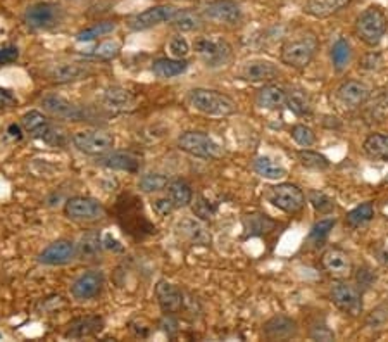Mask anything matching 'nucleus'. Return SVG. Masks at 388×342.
<instances>
[{"label":"nucleus","instance_id":"nucleus-25","mask_svg":"<svg viewBox=\"0 0 388 342\" xmlns=\"http://www.w3.org/2000/svg\"><path fill=\"white\" fill-rule=\"evenodd\" d=\"M104 251V240L100 239V233L88 232L78 240L76 244V258L81 261L95 263L99 261Z\"/></svg>","mask_w":388,"mask_h":342},{"label":"nucleus","instance_id":"nucleus-18","mask_svg":"<svg viewBox=\"0 0 388 342\" xmlns=\"http://www.w3.org/2000/svg\"><path fill=\"white\" fill-rule=\"evenodd\" d=\"M43 109L47 111L48 114L55 118H62V120H73L80 121L83 118V111L78 106H74L73 102H69L68 99L61 97L57 94H48L42 99Z\"/></svg>","mask_w":388,"mask_h":342},{"label":"nucleus","instance_id":"nucleus-44","mask_svg":"<svg viewBox=\"0 0 388 342\" xmlns=\"http://www.w3.org/2000/svg\"><path fill=\"white\" fill-rule=\"evenodd\" d=\"M309 203H311L312 207H314V210L321 214H328L335 210V200L318 191L309 192Z\"/></svg>","mask_w":388,"mask_h":342},{"label":"nucleus","instance_id":"nucleus-22","mask_svg":"<svg viewBox=\"0 0 388 342\" xmlns=\"http://www.w3.org/2000/svg\"><path fill=\"white\" fill-rule=\"evenodd\" d=\"M104 327V320L97 315L90 317H80L71 320L68 330L64 332L66 339H83V337H90L93 334L100 332Z\"/></svg>","mask_w":388,"mask_h":342},{"label":"nucleus","instance_id":"nucleus-53","mask_svg":"<svg viewBox=\"0 0 388 342\" xmlns=\"http://www.w3.org/2000/svg\"><path fill=\"white\" fill-rule=\"evenodd\" d=\"M18 57H20V50H18V47L9 46L0 49V64H11V62L16 61Z\"/></svg>","mask_w":388,"mask_h":342},{"label":"nucleus","instance_id":"nucleus-6","mask_svg":"<svg viewBox=\"0 0 388 342\" xmlns=\"http://www.w3.org/2000/svg\"><path fill=\"white\" fill-rule=\"evenodd\" d=\"M195 52L207 68H221L226 66L233 57L231 46L225 39H211V36H202L195 42Z\"/></svg>","mask_w":388,"mask_h":342},{"label":"nucleus","instance_id":"nucleus-35","mask_svg":"<svg viewBox=\"0 0 388 342\" xmlns=\"http://www.w3.org/2000/svg\"><path fill=\"white\" fill-rule=\"evenodd\" d=\"M133 94L123 87H109L104 94V102L113 109H128L133 106Z\"/></svg>","mask_w":388,"mask_h":342},{"label":"nucleus","instance_id":"nucleus-27","mask_svg":"<svg viewBox=\"0 0 388 342\" xmlns=\"http://www.w3.org/2000/svg\"><path fill=\"white\" fill-rule=\"evenodd\" d=\"M242 225H244L245 237H263L271 233L276 228V221L263 213H252L245 214L242 218Z\"/></svg>","mask_w":388,"mask_h":342},{"label":"nucleus","instance_id":"nucleus-2","mask_svg":"<svg viewBox=\"0 0 388 342\" xmlns=\"http://www.w3.org/2000/svg\"><path fill=\"white\" fill-rule=\"evenodd\" d=\"M319 49V40L314 33H302L297 39L289 40L282 47V62L289 68L304 69L307 68L316 57V52Z\"/></svg>","mask_w":388,"mask_h":342},{"label":"nucleus","instance_id":"nucleus-12","mask_svg":"<svg viewBox=\"0 0 388 342\" xmlns=\"http://www.w3.org/2000/svg\"><path fill=\"white\" fill-rule=\"evenodd\" d=\"M64 213L69 220L74 221H95L104 217V207L99 200L92 197H71L66 203Z\"/></svg>","mask_w":388,"mask_h":342},{"label":"nucleus","instance_id":"nucleus-28","mask_svg":"<svg viewBox=\"0 0 388 342\" xmlns=\"http://www.w3.org/2000/svg\"><path fill=\"white\" fill-rule=\"evenodd\" d=\"M88 73H90V69L87 66L64 62V64H55L54 68L48 69V78L54 83H71V81L83 80L85 76H88Z\"/></svg>","mask_w":388,"mask_h":342},{"label":"nucleus","instance_id":"nucleus-29","mask_svg":"<svg viewBox=\"0 0 388 342\" xmlns=\"http://www.w3.org/2000/svg\"><path fill=\"white\" fill-rule=\"evenodd\" d=\"M363 151L375 161H388V133H369L363 144Z\"/></svg>","mask_w":388,"mask_h":342},{"label":"nucleus","instance_id":"nucleus-37","mask_svg":"<svg viewBox=\"0 0 388 342\" xmlns=\"http://www.w3.org/2000/svg\"><path fill=\"white\" fill-rule=\"evenodd\" d=\"M335 225H337L335 218H321L319 221H316L312 225L311 232L307 235V244H311L312 247H321V245L326 242Z\"/></svg>","mask_w":388,"mask_h":342},{"label":"nucleus","instance_id":"nucleus-9","mask_svg":"<svg viewBox=\"0 0 388 342\" xmlns=\"http://www.w3.org/2000/svg\"><path fill=\"white\" fill-rule=\"evenodd\" d=\"M62 21V7L54 2H39L28 7L25 13V23L33 29L54 28Z\"/></svg>","mask_w":388,"mask_h":342},{"label":"nucleus","instance_id":"nucleus-48","mask_svg":"<svg viewBox=\"0 0 388 342\" xmlns=\"http://www.w3.org/2000/svg\"><path fill=\"white\" fill-rule=\"evenodd\" d=\"M216 207L212 206L211 200L206 199L204 196L197 197V203L195 206H193V213H195V217H199L200 220H209V218L214 214Z\"/></svg>","mask_w":388,"mask_h":342},{"label":"nucleus","instance_id":"nucleus-51","mask_svg":"<svg viewBox=\"0 0 388 342\" xmlns=\"http://www.w3.org/2000/svg\"><path fill=\"white\" fill-rule=\"evenodd\" d=\"M380 64H382V55L378 54V52H369V54H366L363 59H361L359 66L366 71H375V69L380 68Z\"/></svg>","mask_w":388,"mask_h":342},{"label":"nucleus","instance_id":"nucleus-36","mask_svg":"<svg viewBox=\"0 0 388 342\" xmlns=\"http://www.w3.org/2000/svg\"><path fill=\"white\" fill-rule=\"evenodd\" d=\"M373 217H375L373 203H363L345 214V225L350 228H359V226H364L366 223L371 221Z\"/></svg>","mask_w":388,"mask_h":342},{"label":"nucleus","instance_id":"nucleus-41","mask_svg":"<svg viewBox=\"0 0 388 342\" xmlns=\"http://www.w3.org/2000/svg\"><path fill=\"white\" fill-rule=\"evenodd\" d=\"M116 29V25L113 21H100V23H95L90 28L81 29L76 35L78 42H92V40L99 39V36L107 35V33H113Z\"/></svg>","mask_w":388,"mask_h":342},{"label":"nucleus","instance_id":"nucleus-47","mask_svg":"<svg viewBox=\"0 0 388 342\" xmlns=\"http://www.w3.org/2000/svg\"><path fill=\"white\" fill-rule=\"evenodd\" d=\"M167 49H169V54L173 55L174 59H185L190 52V46L181 35H176L169 40Z\"/></svg>","mask_w":388,"mask_h":342},{"label":"nucleus","instance_id":"nucleus-46","mask_svg":"<svg viewBox=\"0 0 388 342\" xmlns=\"http://www.w3.org/2000/svg\"><path fill=\"white\" fill-rule=\"evenodd\" d=\"M354 278H356V285L361 289V291H368L369 287H373L376 282V273L373 271L369 266H361L359 270L356 271V275H354Z\"/></svg>","mask_w":388,"mask_h":342},{"label":"nucleus","instance_id":"nucleus-40","mask_svg":"<svg viewBox=\"0 0 388 342\" xmlns=\"http://www.w3.org/2000/svg\"><path fill=\"white\" fill-rule=\"evenodd\" d=\"M298 163H300L304 168L314 170V171H324L330 168V159L326 156L319 154V152L311 151V149H302V151L297 152Z\"/></svg>","mask_w":388,"mask_h":342},{"label":"nucleus","instance_id":"nucleus-32","mask_svg":"<svg viewBox=\"0 0 388 342\" xmlns=\"http://www.w3.org/2000/svg\"><path fill=\"white\" fill-rule=\"evenodd\" d=\"M254 171L259 175L261 178H266V180H283L286 177V170L283 166L276 165L271 158L268 156H259L254 161Z\"/></svg>","mask_w":388,"mask_h":342},{"label":"nucleus","instance_id":"nucleus-30","mask_svg":"<svg viewBox=\"0 0 388 342\" xmlns=\"http://www.w3.org/2000/svg\"><path fill=\"white\" fill-rule=\"evenodd\" d=\"M186 69H188V62H186L185 59L162 57L154 61V64H152V73L158 78H162V80L180 76Z\"/></svg>","mask_w":388,"mask_h":342},{"label":"nucleus","instance_id":"nucleus-21","mask_svg":"<svg viewBox=\"0 0 388 342\" xmlns=\"http://www.w3.org/2000/svg\"><path fill=\"white\" fill-rule=\"evenodd\" d=\"M176 230L180 235L185 237L186 240H190L195 245H211V233H209L207 226L202 221L197 220V218H181L176 223Z\"/></svg>","mask_w":388,"mask_h":342},{"label":"nucleus","instance_id":"nucleus-50","mask_svg":"<svg viewBox=\"0 0 388 342\" xmlns=\"http://www.w3.org/2000/svg\"><path fill=\"white\" fill-rule=\"evenodd\" d=\"M388 320V306L387 304H383V306H378L376 310H373L371 313H369L368 320H366V325L371 327V329H376V327L383 325Z\"/></svg>","mask_w":388,"mask_h":342},{"label":"nucleus","instance_id":"nucleus-45","mask_svg":"<svg viewBox=\"0 0 388 342\" xmlns=\"http://www.w3.org/2000/svg\"><path fill=\"white\" fill-rule=\"evenodd\" d=\"M119 50H121V46H119L118 42H114V40H107V42L100 43L97 49H93V57L109 61V59H113L119 54Z\"/></svg>","mask_w":388,"mask_h":342},{"label":"nucleus","instance_id":"nucleus-11","mask_svg":"<svg viewBox=\"0 0 388 342\" xmlns=\"http://www.w3.org/2000/svg\"><path fill=\"white\" fill-rule=\"evenodd\" d=\"M321 266L335 280H345L352 275V259L342 247L331 245L321 254Z\"/></svg>","mask_w":388,"mask_h":342},{"label":"nucleus","instance_id":"nucleus-26","mask_svg":"<svg viewBox=\"0 0 388 342\" xmlns=\"http://www.w3.org/2000/svg\"><path fill=\"white\" fill-rule=\"evenodd\" d=\"M286 94H289V92L283 87H279V85H264V87L257 92L256 104L261 109H279V107L286 104Z\"/></svg>","mask_w":388,"mask_h":342},{"label":"nucleus","instance_id":"nucleus-20","mask_svg":"<svg viewBox=\"0 0 388 342\" xmlns=\"http://www.w3.org/2000/svg\"><path fill=\"white\" fill-rule=\"evenodd\" d=\"M298 327L297 322L292 317L286 315H276V317L270 318L263 327V332L266 339L270 341H285L290 339L297 334Z\"/></svg>","mask_w":388,"mask_h":342},{"label":"nucleus","instance_id":"nucleus-23","mask_svg":"<svg viewBox=\"0 0 388 342\" xmlns=\"http://www.w3.org/2000/svg\"><path fill=\"white\" fill-rule=\"evenodd\" d=\"M350 2L352 0H307L304 4V13L316 20H326L349 7Z\"/></svg>","mask_w":388,"mask_h":342},{"label":"nucleus","instance_id":"nucleus-55","mask_svg":"<svg viewBox=\"0 0 388 342\" xmlns=\"http://www.w3.org/2000/svg\"><path fill=\"white\" fill-rule=\"evenodd\" d=\"M162 327H164V332H167V336H173V334L178 330L176 320L171 317V315H167V318L162 320Z\"/></svg>","mask_w":388,"mask_h":342},{"label":"nucleus","instance_id":"nucleus-24","mask_svg":"<svg viewBox=\"0 0 388 342\" xmlns=\"http://www.w3.org/2000/svg\"><path fill=\"white\" fill-rule=\"evenodd\" d=\"M97 163L104 168L119 170V171H130V173H137L140 168V161L130 152H106V154L99 156Z\"/></svg>","mask_w":388,"mask_h":342},{"label":"nucleus","instance_id":"nucleus-31","mask_svg":"<svg viewBox=\"0 0 388 342\" xmlns=\"http://www.w3.org/2000/svg\"><path fill=\"white\" fill-rule=\"evenodd\" d=\"M21 125L25 126L26 132L32 133V137L43 140H46V137L52 128V126L48 125L47 118L43 116L40 111H29V113H26L25 116L21 118Z\"/></svg>","mask_w":388,"mask_h":342},{"label":"nucleus","instance_id":"nucleus-39","mask_svg":"<svg viewBox=\"0 0 388 342\" xmlns=\"http://www.w3.org/2000/svg\"><path fill=\"white\" fill-rule=\"evenodd\" d=\"M171 25L176 29H180V32H193V29H199L202 26V16L195 13V11L178 9Z\"/></svg>","mask_w":388,"mask_h":342},{"label":"nucleus","instance_id":"nucleus-3","mask_svg":"<svg viewBox=\"0 0 388 342\" xmlns=\"http://www.w3.org/2000/svg\"><path fill=\"white\" fill-rule=\"evenodd\" d=\"M190 104L206 116H231L237 113V104L226 94L207 88H195L190 92Z\"/></svg>","mask_w":388,"mask_h":342},{"label":"nucleus","instance_id":"nucleus-43","mask_svg":"<svg viewBox=\"0 0 388 342\" xmlns=\"http://www.w3.org/2000/svg\"><path fill=\"white\" fill-rule=\"evenodd\" d=\"M290 135H292L293 142L300 147H311L316 144L314 130L307 125H293Z\"/></svg>","mask_w":388,"mask_h":342},{"label":"nucleus","instance_id":"nucleus-15","mask_svg":"<svg viewBox=\"0 0 388 342\" xmlns=\"http://www.w3.org/2000/svg\"><path fill=\"white\" fill-rule=\"evenodd\" d=\"M104 287V273L100 270L85 271L71 285V294L76 301H88L99 296Z\"/></svg>","mask_w":388,"mask_h":342},{"label":"nucleus","instance_id":"nucleus-17","mask_svg":"<svg viewBox=\"0 0 388 342\" xmlns=\"http://www.w3.org/2000/svg\"><path fill=\"white\" fill-rule=\"evenodd\" d=\"M76 256V244H73L71 240L61 239L55 240V242L48 244L42 252H40V263L48 266H61L68 265L71 259Z\"/></svg>","mask_w":388,"mask_h":342},{"label":"nucleus","instance_id":"nucleus-1","mask_svg":"<svg viewBox=\"0 0 388 342\" xmlns=\"http://www.w3.org/2000/svg\"><path fill=\"white\" fill-rule=\"evenodd\" d=\"M354 29L361 42L368 47H378L388 29V16L380 6H369L356 18Z\"/></svg>","mask_w":388,"mask_h":342},{"label":"nucleus","instance_id":"nucleus-13","mask_svg":"<svg viewBox=\"0 0 388 342\" xmlns=\"http://www.w3.org/2000/svg\"><path fill=\"white\" fill-rule=\"evenodd\" d=\"M371 97V88L361 80H347L337 88V99L347 109H359Z\"/></svg>","mask_w":388,"mask_h":342},{"label":"nucleus","instance_id":"nucleus-52","mask_svg":"<svg viewBox=\"0 0 388 342\" xmlns=\"http://www.w3.org/2000/svg\"><path fill=\"white\" fill-rule=\"evenodd\" d=\"M311 337L314 341H333L335 334L326 325H314L311 330Z\"/></svg>","mask_w":388,"mask_h":342},{"label":"nucleus","instance_id":"nucleus-5","mask_svg":"<svg viewBox=\"0 0 388 342\" xmlns=\"http://www.w3.org/2000/svg\"><path fill=\"white\" fill-rule=\"evenodd\" d=\"M330 299L342 313L359 317L363 313V291L349 280H337L330 289Z\"/></svg>","mask_w":388,"mask_h":342},{"label":"nucleus","instance_id":"nucleus-49","mask_svg":"<svg viewBox=\"0 0 388 342\" xmlns=\"http://www.w3.org/2000/svg\"><path fill=\"white\" fill-rule=\"evenodd\" d=\"M152 210H154V213L158 214V217L164 218L167 217V214L173 213L174 210H176V206H174V203L171 200V197H159V199H154V203H152Z\"/></svg>","mask_w":388,"mask_h":342},{"label":"nucleus","instance_id":"nucleus-54","mask_svg":"<svg viewBox=\"0 0 388 342\" xmlns=\"http://www.w3.org/2000/svg\"><path fill=\"white\" fill-rule=\"evenodd\" d=\"M18 100L13 95V92L6 90V88H0V107H13L16 106Z\"/></svg>","mask_w":388,"mask_h":342},{"label":"nucleus","instance_id":"nucleus-38","mask_svg":"<svg viewBox=\"0 0 388 342\" xmlns=\"http://www.w3.org/2000/svg\"><path fill=\"white\" fill-rule=\"evenodd\" d=\"M167 196L171 197V200H173L176 207L188 206L193 200L192 187L183 180L169 182V184H167Z\"/></svg>","mask_w":388,"mask_h":342},{"label":"nucleus","instance_id":"nucleus-42","mask_svg":"<svg viewBox=\"0 0 388 342\" xmlns=\"http://www.w3.org/2000/svg\"><path fill=\"white\" fill-rule=\"evenodd\" d=\"M169 180H167L166 175L162 173H145L140 177L138 182V187L144 192H159L162 189L167 187Z\"/></svg>","mask_w":388,"mask_h":342},{"label":"nucleus","instance_id":"nucleus-4","mask_svg":"<svg viewBox=\"0 0 388 342\" xmlns=\"http://www.w3.org/2000/svg\"><path fill=\"white\" fill-rule=\"evenodd\" d=\"M178 147L186 154L200 159H219L225 156V149L204 132L181 133L178 139Z\"/></svg>","mask_w":388,"mask_h":342},{"label":"nucleus","instance_id":"nucleus-34","mask_svg":"<svg viewBox=\"0 0 388 342\" xmlns=\"http://www.w3.org/2000/svg\"><path fill=\"white\" fill-rule=\"evenodd\" d=\"M331 64H333L335 71L342 73L343 69L349 66L350 57H352V46L345 36H340L331 47Z\"/></svg>","mask_w":388,"mask_h":342},{"label":"nucleus","instance_id":"nucleus-33","mask_svg":"<svg viewBox=\"0 0 388 342\" xmlns=\"http://www.w3.org/2000/svg\"><path fill=\"white\" fill-rule=\"evenodd\" d=\"M286 106L297 116H309L312 113V102L311 97L302 88H296L286 94Z\"/></svg>","mask_w":388,"mask_h":342},{"label":"nucleus","instance_id":"nucleus-57","mask_svg":"<svg viewBox=\"0 0 388 342\" xmlns=\"http://www.w3.org/2000/svg\"><path fill=\"white\" fill-rule=\"evenodd\" d=\"M385 184H388V175L385 177Z\"/></svg>","mask_w":388,"mask_h":342},{"label":"nucleus","instance_id":"nucleus-10","mask_svg":"<svg viewBox=\"0 0 388 342\" xmlns=\"http://www.w3.org/2000/svg\"><path fill=\"white\" fill-rule=\"evenodd\" d=\"M178 9L174 6H154L141 11L128 20V28L133 32H145L162 23H171Z\"/></svg>","mask_w":388,"mask_h":342},{"label":"nucleus","instance_id":"nucleus-7","mask_svg":"<svg viewBox=\"0 0 388 342\" xmlns=\"http://www.w3.org/2000/svg\"><path fill=\"white\" fill-rule=\"evenodd\" d=\"M266 199L285 213H298L305 206V194L296 184H278L268 189Z\"/></svg>","mask_w":388,"mask_h":342},{"label":"nucleus","instance_id":"nucleus-8","mask_svg":"<svg viewBox=\"0 0 388 342\" xmlns=\"http://www.w3.org/2000/svg\"><path fill=\"white\" fill-rule=\"evenodd\" d=\"M73 146L88 156H102L113 151L114 135L106 130H83L73 135Z\"/></svg>","mask_w":388,"mask_h":342},{"label":"nucleus","instance_id":"nucleus-14","mask_svg":"<svg viewBox=\"0 0 388 342\" xmlns=\"http://www.w3.org/2000/svg\"><path fill=\"white\" fill-rule=\"evenodd\" d=\"M279 69L275 62L266 61V59H252L245 62L238 69V76L251 83H266V81L278 78Z\"/></svg>","mask_w":388,"mask_h":342},{"label":"nucleus","instance_id":"nucleus-16","mask_svg":"<svg viewBox=\"0 0 388 342\" xmlns=\"http://www.w3.org/2000/svg\"><path fill=\"white\" fill-rule=\"evenodd\" d=\"M207 20L223 25H237L242 20V9L233 0H212L204 7Z\"/></svg>","mask_w":388,"mask_h":342},{"label":"nucleus","instance_id":"nucleus-56","mask_svg":"<svg viewBox=\"0 0 388 342\" xmlns=\"http://www.w3.org/2000/svg\"><path fill=\"white\" fill-rule=\"evenodd\" d=\"M7 132H9V135L13 137V139H16V140H20L21 137H23V135H21V128L18 125H11Z\"/></svg>","mask_w":388,"mask_h":342},{"label":"nucleus","instance_id":"nucleus-19","mask_svg":"<svg viewBox=\"0 0 388 342\" xmlns=\"http://www.w3.org/2000/svg\"><path fill=\"white\" fill-rule=\"evenodd\" d=\"M155 296H158L160 310L166 315L178 313V311L183 308V292L176 287L174 284L167 280H160L158 285H155Z\"/></svg>","mask_w":388,"mask_h":342}]
</instances>
